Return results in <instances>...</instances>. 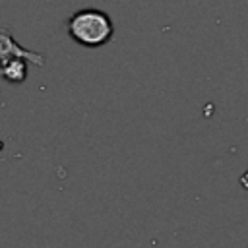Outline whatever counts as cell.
I'll use <instances>...</instances> for the list:
<instances>
[{
    "mask_svg": "<svg viewBox=\"0 0 248 248\" xmlns=\"http://www.w3.org/2000/svg\"><path fill=\"white\" fill-rule=\"evenodd\" d=\"M0 56H2V58H8V56H21V58H27V60H29L31 64H35V66H43V64H45V58H43L39 52H33V50H27V48L19 46L6 27L0 31Z\"/></svg>",
    "mask_w": 248,
    "mask_h": 248,
    "instance_id": "obj_2",
    "label": "cell"
},
{
    "mask_svg": "<svg viewBox=\"0 0 248 248\" xmlns=\"http://www.w3.org/2000/svg\"><path fill=\"white\" fill-rule=\"evenodd\" d=\"M27 58L21 56H8L2 58V76L12 83H21L27 78Z\"/></svg>",
    "mask_w": 248,
    "mask_h": 248,
    "instance_id": "obj_3",
    "label": "cell"
},
{
    "mask_svg": "<svg viewBox=\"0 0 248 248\" xmlns=\"http://www.w3.org/2000/svg\"><path fill=\"white\" fill-rule=\"evenodd\" d=\"M66 31L81 46L97 48L107 45L112 39L114 25L107 12L99 8H83L70 16L66 23Z\"/></svg>",
    "mask_w": 248,
    "mask_h": 248,
    "instance_id": "obj_1",
    "label": "cell"
}]
</instances>
